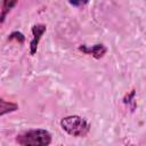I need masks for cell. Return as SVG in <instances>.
Here are the masks:
<instances>
[{
    "label": "cell",
    "mask_w": 146,
    "mask_h": 146,
    "mask_svg": "<svg viewBox=\"0 0 146 146\" xmlns=\"http://www.w3.org/2000/svg\"><path fill=\"white\" fill-rule=\"evenodd\" d=\"M52 141L51 133L46 129H31L16 136L19 146H49Z\"/></svg>",
    "instance_id": "1"
},
{
    "label": "cell",
    "mask_w": 146,
    "mask_h": 146,
    "mask_svg": "<svg viewBox=\"0 0 146 146\" xmlns=\"http://www.w3.org/2000/svg\"><path fill=\"white\" fill-rule=\"evenodd\" d=\"M62 129L72 137H86L90 131V123L80 115H68L60 120Z\"/></svg>",
    "instance_id": "2"
},
{
    "label": "cell",
    "mask_w": 146,
    "mask_h": 146,
    "mask_svg": "<svg viewBox=\"0 0 146 146\" xmlns=\"http://www.w3.org/2000/svg\"><path fill=\"white\" fill-rule=\"evenodd\" d=\"M47 31V26L46 24H34L31 29V32H32V40L30 42V54L33 56L36 50H38V46H39V42L41 40V36L44 34V32Z\"/></svg>",
    "instance_id": "3"
},
{
    "label": "cell",
    "mask_w": 146,
    "mask_h": 146,
    "mask_svg": "<svg viewBox=\"0 0 146 146\" xmlns=\"http://www.w3.org/2000/svg\"><path fill=\"white\" fill-rule=\"evenodd\" d=\"M16 1H3L2 2V9L0 13V23H2L7 16V14L10 11V9L16 5Z\"/></svg>",
    "instance_id": "6"
},
{
    "label": "cell",
    "mask_w": 146,
    "mask_h": 146,
    "mask_svg": "<svg viewBox=\"0 0 146 146\" xmlns=\"http://www.w3.org/2000/svg\"><path fill=\"white\" fill-rule=\"evenodd\" d=\"M8 40H10V41H11V40H17V41H19V42L22 43V42H24L25 36H24L21 32H17V31H16V32H13L10 35H8Z\"/></svg>",
    "instance_id": "7"
},
{
    "label": "cell",
    "mask_w": 146,
    "mask_h": 146,
    "mask_svg": "<svg viewBox=\"0 0 146 146\" xmlns=\"http://www.w3.org/2000/svg\"><path fill=\"white\" fill-rule=\"evenodd\" d=\"M18 110V105L16 103L9 102V100H5L2 98H0V116L16 112Z\"/></svg>",
    "instance_id": "5"
},
{
    "label": "cell",
    "mask_w": 146,
    "mask_h": 146,
    "mask_svg": "<svg viewBox=\"0 0 146 146\" xmlns=\"http://www.w3.org/2000/svg\"><path fill=\"white\" fill-rule=\"evenodd\" d=\"M80 51H82L83 54H87V55H91L94 58L96 59H100L107 51L106 47L102 43H98V44H94V46H86V44H81L79 46L78 48Z\"/></svg>",
    "instance_id": "4"
}]
</instances>
